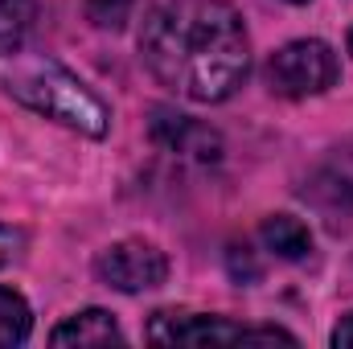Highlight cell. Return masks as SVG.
Listing matches in <instances>:
<instances>
[{"label": "cell", "instance_id": "cell-1", "mask_svg": "<svg viewBox=\"0 0 353 349\" xmlns=\"http://www.w3.org/2000/svg\"><path fill=\"white\" fill-rule=\"evenodd\" d=\"M144 66L193 103H222L243 87L251 46L239 12L222 0H169L140 29Z\"/></svg>", "mask_w": 353, "mask_h": 349}, {"label": "cell", "instance_id": "cell-2", "mask_svg": "<svg viewBox=\"0 0 353 349\" xmlns=\"http://www.w3.org/2000/svg\"><path fill=\"white\" fill-rule=\"evenodd\" d=\"M4 90L25 103L29 111L62 123V128H74L83 136H107L111 128V115L103 107V99H94L66 66L50 62V58H17L12 70H4Z\"/></svg>", "mask_w": 353, "mask_h": 349}, {"label": "cell", "instance_id": "cell-3", "mask_svg": "<svg viewBox=\"0 0 353 349\" xmlns=\"http://www.w3.org/2000/svg\"><path fill=\"white\" fill-rule=\"evenodd\" d=\"M148 341L157 346H296L283 329H251L205 312H157L148 321Z\"/></svg>", "mask_w": 353, "mask_h": 349}, {"label": "cell", "instance_id": "cell-4", "mask_svg": "<svg viewBox=\"0 0 353 349\" xmlns=\"http://www.w3.org/2000/svg\"><path fill=\"white\" fill-rule=\"evenodd\" d=\"M341 66L333 46L304 37V41H288L283 50L271 54L267 62V87L283 99H308V94H325L337 83Z\"/></svg>", "mask_w": 353, "mask_h": 349}, {"label": "cell", "instance_id": "cell-5", "mask_svg": "<svg viewBox=\"0 0 353 349\" xmlns=\"http://www.w3.org/2000/svg\"><path fill=\"white\" fill-rule=\"evenodd\" d=\"M94 275L115 292H152L169 279V259L157 243L123 239V243H111L94 259Z\"/></svg>", "mask_w": 353, "mask_h": 349}, {"label": "cell", "instance_id": "cell-6", "mask_svg": "<svg viewBox=\"0 0 353 349\" xmlns=\"http://www.w3.org/2000/svg\"><path fill=\"white\" fill-rule=\"evenodd\" d=\"M152 140H157L165 152L201 161V165L222 157L218 132H210L205 123H197V119H189V115H181V111H169V107H157V111H152Z\"/></svg>", "mask_w": 353, "mask_h": 349}, {"label": "cell", "instance_id": "cell-7", "mask_svg": "<svg viewBox=\"0 0 353 349\" xmlns=\"http://www.w3.org/2000/svg\"><path fill=\"white\" fill-rule=\"evenodd\" d=\"M54 346H111V341H123L119 325L111 321V312L103 308H83L74 317H66L54 333H50Z\"/></svg>", "mask_w": 353, "mask_h": 349}, {"label": "cell", "instance_id": "cell-8", "mask_svg": "<svg viewBox=\"0 0 353 349\" xmlns=\"http://www.w3.org/2000/svg\"><path fill=\"white\" fill-rule=\"evenodd\" d=\"M259 239H263L267 251L279 255V259H304V255L312 251V235H308V226H304L300 218H292V214H275V218H267L263 230H259Z\"/></svg>", "mask_w": 353, "mask_h": 349}, {"label": "cell", "instance_id": "cell-9", "mask_svg": "<svg viewBox=\"0 0 353 349\" xmlns=\"http://www.w3.org/2000/svg\"><path fill=\"white\" fill-rule=\"evenodd\" d=\"M37 4L33 0H0V58L21 54L29 29H33Z\"/></svg>", "mask_w": 353, "mask_h": 349}, {"label": "cell", "instance_id": "cell-10", "mask_svg": "<svg viewBox=\"0 0 353 349\" xmlns=\"http://www.w3.org/2000/svg\"><path fill=\"white\" fill-rule=\"evenodd\" d=\"M33 329V312L25 304V296H17L12 288H0V349L21 346Z\"/></svg>", "mask_w": 353, "mask_h": 349}, {"label": "cell", "instance_id": "cell-11", "mask_svg": "<svg viewBox=\"0 0 353 349\" xmlns=\"http://www.w3.org/2000/svg\"><path fill=\"white\" fill-rule=\"evenodd\" d=\"M132 12V0H87V17L99 29H123Z\"/></svg>", "mask_w": 353, "mask_h": 349}, {"label": "cell", "instance_id": "cell-12", "mask_svg": "<svg viewBox=\"0 0 353 349\" xmlns=\"http://www.w3.org/2000/svg\"><path fill=\"white\" fill-rule=\"evenodd\" d=\"M21 243H25V235H21V230H12V226H0V267H4V263L21 251Z\"/></svg>", "mask_w": 353, "mask_h": 349}, {"label": "cell", "instance_id": "cell-13", "mask_svg": "<svg viewBox=\"0 0 353 349\" xmlns=\"http://www.w3.org/2000/svg\"><path fill=\"white\" fill-rule=\"evenodd\" d=\"M333 346H337V349L353 346V312H350V317H341V325L333 329Z\"/></svg>", "mask_w": 353, "mask_h": 349}, {"label": "cell", "instance_id": "cell-14", "mask_svg": "<svg viewBox=\"0 0 353 349\" xmlns=\"http://www.w3.org/2000/svg\"><path fill=\"white\" fill-rule=\"evenodd\" d=\"M350 50H353V33H350Z\"/></svg>", "mask_w": 353, "mask_h": 349}, {"label": "cell", "instance_id": "cell-15", "mask_svg": "<svg viewBox=\"0 0 353 349\" xmlns=\"http://www.w3.org/2000/svg\"><path fill=\"white\" fill-rule=\"evenodd\" d=\"M292 4H304V0H292Z\"/></svg>", "mask_w": 353, "mask_h": 349}]
</instances>
